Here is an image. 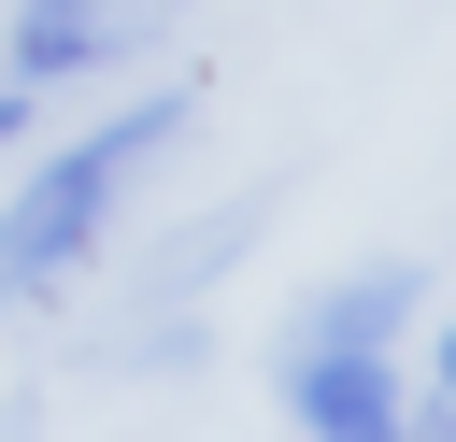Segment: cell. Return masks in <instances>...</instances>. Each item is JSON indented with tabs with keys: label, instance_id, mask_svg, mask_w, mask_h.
<instances>
[{
	"label": "cell",
	"instance_id": "3",
	"mask_svg": "<svg viewBox=\"0 0 456 442\" xmlns=\"http://www.w3.org/2000/svg\"><path fill=\"white\" fill-rule=\"evenodd\" d=\"M171 0H14V86H71V71H114L128 43H157Z\"/></svg>",
	"mask_w": 456,
	"mask_h": 442
},
{
	"label": "cell",
	"instance_id": "5",
	"mask_svg": "<svg viewBox=\"0 0 456 442\" xmlns=\"http://www.w3.org/2000/svg\"><path fill=\"white\" fill-rule=\"evenodd\" d=\"M442 413H456V314H442Z\"/></svg>",
	"mask_w": 456,
	"mask_h": 442
},
{
	"label": "cell",
	"instance_id": "1",
	"mask_svg": "<svg viewBox=\"0 0 456 442\" xmlns=\"http://www.w3.org/2000/svg\"><path fill=\"white\" fill-rule=\"evenodd\" d=\"M185 143V86H157V100H128L114 128H86V143H57L28 185H14V214H0V299H43V285H71L86 257H100V228H114V200L157 171Z\"/></svg>",
	"mask_w": 456,
	"mask_h": 442
},
{
	"label": "cell",
	"instance_id": "4",
	"mask_svg": "<svg viewBox=\"0 0 456 442\" xmlns=\"http://www.w3.org/2000/svg\"><path fill=\"white\" fill-rule=\"evenodd\" d=\"M413 299H428V271H413V257H370V271H342V285L299 299V342H399Z\"/></svg>",
	"mask_w": 456,
	"mask_h": 442
},
{
	"label": "cell",
	"instance_id": "2",
	"mask_svg": "<svg viewBox=\"0 0 456 442\" xmlns=\"http://www.w3.org/2000/svg\"><path fill=\"white\" fill-rule=\"evenodd\" d=\"M285 413H299L314 442H399V428H413L385 342H299V356H285Z\"/></svg>",
	"mask_w": 456,
	"mask_h": 442
},
{
	"label": "cell",
	"instance_id": "6",
	"mask_svg": "<svg viewBox=\"0 0 456 442\" xmlns=\"http://www.w3.org/2000/svg\"><path fill=\"white\" fill-rule=\"evenodd\" d=\"M14 128H28V86H0V143H14Z\"/></svg>",
	"mask_w": 456,
	"mask_h": 442
}]
</instances>
